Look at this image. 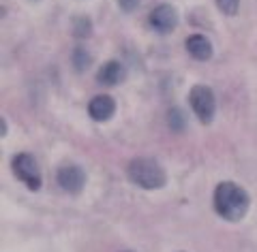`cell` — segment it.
Instances as JSON below:
<instances>
[{"label":"cell","mask_w":257,"mask_h":252,"mask_svg":"<svg viewBox=\"0 0 257 252\" xmlns=\"http://www.w3.org/2000/svg\"><path fill=\"white\" fill-rule=\"evenodd\" d=\"M251 199L244 188H240L234 182H221L214 190V209L221 218L229 222L242 220L248 212Z\"/></svg>","instance_id":"cell-1"},{"label":"cell","mask_w":257,"mask_h":252,"mask_svg":"<svg viewBox=\"0 0 257 252\" xmlns=\"http://www.w3.org/2000/svg\"><path fill=\"white\" fill-rule=\"evenodd\" d=\"M128 177L133 184L146 190H159L167 184L165 169L152 158H135L128 165Z\"/></svg>","instance_id":"cell-2"},{"label":"cell","mask_w":257,"mask_h":252,"mask_svg":"<svg viewBox=\"0 0 257 252\" xmlns=\"http://www.w3.org/2000/svg\"><path fill=\"white\" fill-rule=\"evenodd\" d=\"M189 103H191V109L197 116V120L202 122V124H210L214 118V111H216V99H214L212 88L193 86L189 92Z\"/></svg>","instance_id":"cell-3"},{"label":"cell","mask_w":257,"mask_h":252,"mask_svg":"<svg viewBox=\"0 0 257 252\" xmlns=\"http://www.w3.org/2000/svg\"><path fill=\"white\" fill-rule=\"evenodd\" d=\"M13 171L30 190L41 188V171H39V165H37L35 156H30V154H26V152L18 154V156L13 158Z\"/></svg>","instance_id":"cell-4"},{"label":"cell","mask_w":257,"mask_h":252,"mask_svg":"<svg viewBox=\"0 0 257 252\" xmlns=\"http://www.w3.org/2000/svg\"><path fill=\"white\" fill-rule=\"evenodd\" d=\"M148 22L157 32L167 35V32L176 30V26H178V11H176L172 5H159L150 11Z\"/></svg>","instance_id":"cell-5"},{"label":"cell","mask_w":257,"mask_h":252,"mask_svg":"<svg viewBox=\"0 0 257 252\" xmlns=\"http://www.w3.org/2000/svg\"><path fill=\"white\" fill-rule=\"evenodd\" d=\"M58 184H60V188L62 190H67L71 194H79L84 190V186H86V173H84V169L82 167H77V165H64L58 169Z\"/></svg>","instance_id":"cell-6"},{"label":"cell","mask_w":257,"mask_h":252,"mask_svg":"<svg viewBox=\"0 0 257 252\" xmlns=\"http://www.w3.org/2000/svg\"><path fill=\"white\" fill-rule=\"evenodd\" d=\"M88 113L94 122H107L116 113V101L107 94H99L88 103Z\"/></svg>","instance_id":"cell-7"},{"label":"cell","mask_w":257,"mask_h":252,"mask_svg":"<svg viewBox=\"0 0 257 252\" xmlns=\"http://www.w3.org/2000/svg\"><path fill=\"white\" fill-rule=\"evenodd\" d=\"M126 77V69L122 67V62H118V60H109L105 62L103 67L99 69V75H96V79H99V84L103 86H118V84H122Z\"/></svg>","instance_id":"cell-8"},{"label":"cell","mask_w":257,"mask_h":252,"mask_svg":"<svg viewBox=\"0 0 257 252\" xmlns=\"http://www.w3.org/2000/svg\"><path fill=\"white\" fill-rule=\"evenodd\" d=\"M184 45H187V52H189L195 60L206 62V60L212 58V43H210V41H208L204 35H191Z\"/></svg>","instance_id":"cell-9"},{"label":"cell","mask_w":257,"mask_h":252,"mask_svg":"<svg viewBox=\"0 0 257 252\" xmlns=\"http://www.w3.org/2000/svg\"><path fill=\"white\" fill-rule=\"evenodd\" d=\"M73 37L77 39H88L92 35V22L90 18H86V15H79V18L73 20Z\"/></svg>","instance_id":"cell-10"},{"label":"cell","mask_w":257,"mask_h":252,"mask_svg":"<svg viewBox=\"0 0 257 252\" xmlns=\"http://www.w3.org/2000/svg\"><path fill=\"white\" fill-rule=\"evenodd\" d=\"M90 54H88L84 47H77V50L73 52V67H75V71H86L88 67H90Z\"/></svg>","instance_id":"cell-11"},{"label":"cell","mask_w":257,"mask_h":252,"mask_svg":"<svg viewBox=\"0 0 257 252\" xmlns=\"http://www.w3.org/2000/svg\"><path fill=\"white\" fill-rule=\"evenodd\" d=\"M172 131H182L184 128V113L180 109H170V116H167Z\"/></svg>","instance_id":"cell-12"},{"label":"cell","mask_w":257,"mask_h":252,"mask_svg":"<svg viewBox=\"0 0 257 252\" xmlns=\"http://www.w3.org/2000/svg\"><path fill=\"white\" fill-rule=\"evenodd\" d=\"M238 5H240V0H216V7H219L225 15H236Z\"/></svg>","instance_id":"cell-13"},{"label":"cell","mask_w":257,"mask_h":252,"mask_svg":"<svg viewBox=\"0 0 257 252\" xmlns=\"http://www.w3.org/2000/svg\"><path fill=\"white\" fill-rule=\"evenodd\" d=\"M118 5H120V9L126 11V13H131L135 7L140 5V0H118Z\"/></svg>","instance_id":"cell-14"}]
</instances>
